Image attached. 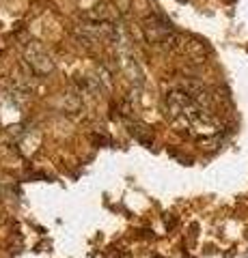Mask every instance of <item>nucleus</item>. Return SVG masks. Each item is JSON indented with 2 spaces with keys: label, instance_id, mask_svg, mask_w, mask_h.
I'll use <instances>...</instances> for the list:
<instances>
[{
  "label": "nucleus",
  "instance_id": "nucleus-1",
  "mask_svg": "<svg viewBox=\"0 0 248 258\" xmlns=\"http://www.w3.org/2000/svg\"><path fill=\"white\" fill-rule=\"evenodd\" d=\"M24 60L37 76H50L54 71V60L50 52L45 50L41 41H35V39L24 45Z\"/></svg>",
  "mask_w": 248,
  "mask_h": 258
},
{
  "label": "nucleus",
  "instance_id": "nucleus-3",
  "mask_svg": "<svg viewBox=\"0 0 248 258\" xmlns=\"http://www.w3.org/2000/svg\"><path fill=\"white\" fill-rule=\"evenodd\" d=\"M130 134L134 136L136 140H138L140 144H145V147H151V142H154V136H151V129L140 125V123H134L130 125Z\"/></svg>",
  "mask_w": 248,
  "mask_h": 258
},
{
  "label": "nucleus",
  "instance_id": "nucleus-2",
  "mask_svg": "<svg viewBox=\"0 0 248 258\" xmlns=\"http://www.w3.org/2000/svg\"><path fill=\"white\" fill-rule=\"evenodd\" d=\"M142 30H145V39L151 45H164V47L169 43L171 35L175 32L171 22H166L164 18H160V15H149V18H145Z\"/></svg>",
  "mask_w": 248,
  "mask_h": 258
}]
</instances>
